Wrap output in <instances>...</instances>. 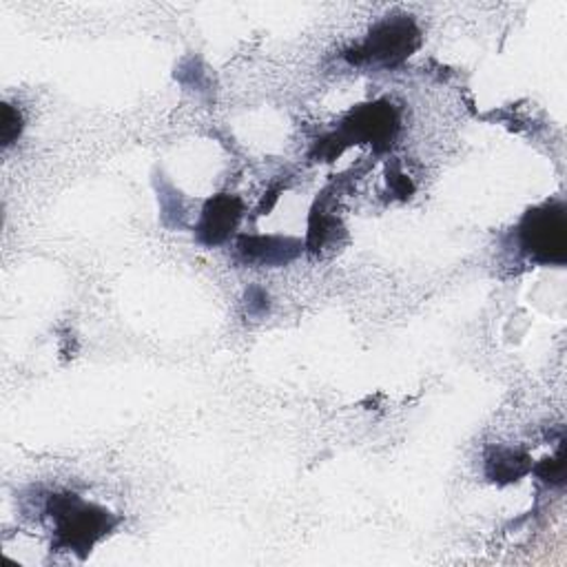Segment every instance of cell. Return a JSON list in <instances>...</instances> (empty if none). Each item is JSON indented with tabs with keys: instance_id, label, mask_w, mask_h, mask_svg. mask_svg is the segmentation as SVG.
<instances>
[{
	"instance_id": "cell-1",
	"label": "cell",
	"mask_w": 567,
	"mask_h": 567,
	"mask_svg": "<svg viewBox=\"0 0 567 567\" xmlns=\"http://www.w3.org/2000/svg\"><path fill=\"white\" fill-rule=\"evenodd\" d=\"M59 519V537L69 550H89L112 528L109 512L82 505L76 499L63 497L51 501Z\"/></svg>"
},
{
	"instance_id": "cell-2",
	"label": "cell",
	"mask_w": 567,
	"mask_h": 567,
	"mask_svg": "<svg viewBox=\"0 0 567 567\" xmlns=\"http://www.w3.org/2000/svg\"><path fill=\"white\" fill-rule=\"evenodd\" d=\"M524 248L541 262H563L567 248V224L565 214L556 206L528 216L521 229Z\"/></svg>"
},
{
	"instance_id": "cell-3",
	"label": "cell",
	"mask_w": 567,
	"mask_h": 567,
	"mask_svg": "<svg viewBox=\"0 0 567 567\" xmlns=\"http://www.w3.org/2000/svg\"><path fill=\"white\" fill-rule=\"evenodd\" d=\"M417 31L412 29L408 21H388L375 29L371 40L364 47V56L384 61V63H395L403 56H408V51L415 47Z\"/></svg>"
},
{
	"instance_id": "cell-4",
	"label": "cell",
	"mask_w": 567,
	"mask_h": 567,
	"mask_svg": "<svg viewBox=\"0 0 567 567\" xmlns=\"http://www.w3.org/2000/svg\"><path fill=\"white\" fill-rule=\"evenodd\" d=\"M346 133L350 140H364V142H382L392 136L395 129V114L386 105H373L359 109L346 123Z\"/></svg>"
},
{
	"instance_id": "cell-5",
	"label": "cell",
	"mask_w": 567,
	"mask_h": 567,
	"mask_svg": "<svg viewBox=\"0 0 567 567\" xmlns=\"http://www.w3.org/2000/svg\"><path fill=\"white\" fill-rule=\"evenodd\" d=\"M240 211H242V206L235 197L224 195V197L214 199L209 206H206L199 233L209 244L222 242L233 231V227L240 218Z\"/></svg>"
},
{
	"instance_id": "cell-6",
	"label": "cell",
	"mask_w": 567,
	"mask_h": 567,
	"mask_svg": "<svg viewBox=\"0 0 567 567\" xmlns=\"http://www.w3.org/2000/svg\"><path fill=\"white\" fill-rule=\"evenodd\" d=\"M528 468V456L514 450H497V454L488 459V473L497 481H517Z\"/></svg>"
},
{
	"instance_id": "cell-7",
	"label": "cell",
	"mask_w": 567,
	"mask_h": 567,
	"mask_svg": "<svg viewBox=\"0 0 567 567\" xmlns=\"http://www.w3.org/2000/svg\"><path fill=\"white\" fill-rule=\"evenodd\" d=\"M21 133V116L14 107L3 105V125H0V136H3V144L10 146Z\"/></svg>"
}]
</instances>
